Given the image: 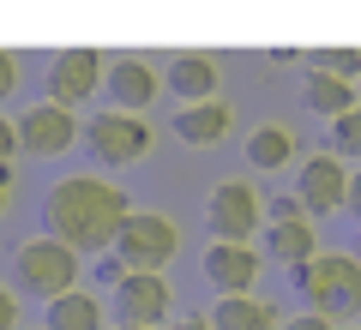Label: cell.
<instances>
[{
  "label": "cell",
  "instance_id": "cell-8",
  "mask_svg": "<svg viewBox=\"0 0 361 330\" xmlns=\"http://www.w3.org/2000/svg\"><path fill=\"white\" fill-rule=\"evenodd\" d=\"M90 151L103 156V163L127 168V163H139V156L151 151V127H145L139 115H121V108H109V115L90 120Z\"/></svg>",
  "mask_w": 361,
  "mask_h": 330
},
{
  "label": "cell",
  "instance_id": "cell-5",
  "mask_svg": "<svg viewBox=\"0 0 361 330\" xmlns=\"http://www.w3.org/2000/svg\"><path fill=\"white\" fill-rule=\"evenodd\" d=\"M115 312H121V324H133V330H157L175 312V288H169V277H157V270H127V277L115 282Z\"/></svg>",
  "mask_w": 361,
  "mask_h": 330
},
{
  "label": "cell",
  "instance_id": "cell-26",
  "mask_svg": "<svg viewBox=\"0 0 361 330\" xmlns=\"http://www.w3.org/2000/svg\"><path fill=\"white\" fill-rule=\"evenodd\" d=\"M0 330H18V294L0 282Z\"/></svg>",
  "mask_w": 361,
  "mask_h": 330
},
{
  "label": "cell",
  "instance_id": "cell-24",
  "mask_svg": "<svg viewBox=\"0 0 361 330\" xmlns=\"http://www.w3.org/2000/svg\"><path fill=\"white\" fill-rule=\"evenodd\" d=\"M13 90H18V54H6V49H0V102L13 96Z\"/></svg>",
  "mask_w": 361,
  "mask_h": 330
},
{
  "label": "cell",
  "instance_id": "cell-27",
  "mask_svg": "<svg viewBox=\"0 0 361 330\" xmlns=\"http://www.w3.org/2000/svg\"><path fill=\"white\" fill-rule=\"evenodd\" d=\"M169 330H217V324H211V318H175Z\"/></svg>",
  "mask_w": 361,
  "mask_h": 330
},
{
  "label": "cell",
  "instance_id": "cell-16",
  "mask_svg": "<svg viewBox=\"0 0 361 330\" xmlns=\"http://www.w3.org/2000/svg\"><path fill=\"white\" fill-rule=\"evenodd\" d=\"M265 258H277V265H307V258H319V241H313V222H271L265 229Z\"/></svg>",
  "mask_w": 361,
  "mask_h": 330
},
{
  "label": "cell",
  "instance_id": "cell-14",
  "mask_svg": "<svg viewBox=\"0 0 361 330\" xmlns=\"http://www.w3.org/2000/svg\"><path fill=\"white\" fill-rule=\"evenodd\" d=\"M229 120H235L229 102L211 96V102H187V108L175 115V132L187 144H223V139H229Z\"/></svg>",
  "mask_w": 361,
  "mask_h": 330
},
{
  "label": "cell",
  "instance_id": "cell-17",
  "mask_svg": "<svg viewBox=\"0 0 361 330\" xmlns=\"http://www.w3.org/2000/svg\"><path fill=\"white\" fill-rule=\"evenodd\" d=\"M42 330H103V300H97V294H85V288L61 294V300H49Z\"/></svg>",
  "mask_w": 361,
  "mask_h": 330
},
{
  "label": "cell",
  "instance_id": "cell-31",
  "mask_svg": "<svg viewBox=\"0 0 361 330\" xmlns=\"http://www.w3.org/2000/svg\"><path fill=\"white\" fill-rule=\"evenodd\" d=\"M115 330H133V324H115Z\"/></svg>",
  "mask_w": 361,
  "mask_h": 330
},
{
  "label": "cell",
  "instance_id": "cell-12",
  "mask_svg": "<svg viewBox=\"0 0 361 330\" xmlns=\"http://www.w3.org/2000/svg\"><path fill=\"white\" fill-rule=\"evenodd\" d=\"M295 198L307 204V216H325V210H337V204H349V168L337 163L331 151L307 156V168H301V180H295Z\"/></svg>",
  "mask_w": 361,
  "mask_h": 330
},
{
  "label": "cell",
  "instance_id": "cell-23",
  "mask_svg": "<svg viewBox=\"0 0 361 330\" xmlns=\"http://www.w3.org/2000/svg\"><path fill=\"white\" fill-rule=\"evenodd\" d=\"M265 216H271V222H307V204H301V198H271Z\"/></svg>",
  "mask_w": 361,
  "mask_h": 330
},
{
  "label": "cell",
  "instance_id": "cell-19",
  "mask_svg": "<svg viewBox=\"0 0 361 330\" xmlns=\"http://www.w3.org/2000/svg\"><path fill=\"white\" fill-rule=\"evenodd\" d=\"M289 156H295V132L289 127H253V139H247V163L253 168H283Z\"/></svg>",
  "mask_w": 361,
  "mask_h": 330
},
{
  "label": "cell",
  "instance_id": "cell-10",
  "mask_svg": "<svg viewBox=\"0 0 361 330\" xmlns=\"http://www.w3.org/2000/svg\"><path fill=\"white\" fill-rule=\"evenodd\" d=\"M157 90H163V72L145 54H115V66H109V96H115L121 115H145L157 102Z\"/></svg>",
  "mask_w": 361,
  "mask_h": 330
},
{
  "label": "cell",
  "instance_id": "cell-9",
  "mask_svg": "<svg viewBox=\"0 0 361 330\" xmlns=\"http://www.w3.org/2000/svg\"><path fill=\"white\" fill-rule=\"evenodd\" d=\"M73 139H78V115L61 108V102H37V108L18 115V144L30 156H61V151H73Z\"/></svg>",
  "mask_w": 361,
  "mask_h": 330
},
{
  "label": "cell",
  "instance_id": "cell-29",
  "mask_svg": "<svg viewBox=\"0 0 361 330\" xmlns=\"http://www.w3.org/2000/svg\"><path fill=\"white\" fill-rule=\"evenodd\" d=\"M0 210H6V174H0Z\"/></svg>",
  "mask_w": 361,
  "mask_h": 330
},
{
  "label": "cell",
  "instance_id": "cell-20",
  "mask_svg": "<svg viewBox=\"0 0 361 330\" xmlns=\"http://www.w3.org/2000/svg\"><path fill=\"white\" fill-rule=\"evenodd\" d=\"M331 156H361V108L331 120Z\"/></svg>",
  "mask_w": 361,
  "mask_h": 330
},
{
  "label": "cell",
  "instance_id": "cell-13",
  "mask_svg": "<svg viewBox=\"0 0 361 330\" xmlns=\"http://www.w3.org/2000/svg\"><path fill=\"white\" fill-rule=\"evenodd\" d=\"M163 84L175 90V96H187V102H211V96H217V84H223V61H217V54H205V49H180L175 61H169Z\"/></svg>",
  "mask_w": 361,
  "mask_h": 330
},
{
  "label": "cell",
  "instance_id": "cell-21",
  "mask_svg": "<svg viewBox=\"0 0 361 330\" xmlns=\"http://www.w3.org/2000/svg\"><path fill=\"white\" fill-rule=\"evenodd\" d=\"M313 66L319 72H337V78H361V49H319Z\"/></svg>",
  "mask_w": 361,
  "mask_h": 330
},
{
  "label": "cell",
  "instance_id": "cell-11",
  "mask_svg": "<svg viewBox=\"0 0 361 330\" xmlns=\"http://www.w3.org/2000/svg\"><path fill=\"white\" fill-rule=\"evenodd\" d=\"M205 282L229 300V294H253L259 288V253L253 246H229V241H211L205 246Z\"/></svg>",
  "mask_w": 361,
  "mask_h": 330
},
{
  "label": "cell",
  "instance_id": "cell-30",
  "mask_svg": "<svg viewBox=\"0 0 361 330\" xmlns=\"http://www.w3.org/2000/svg\"><path fill=\"white\" fill-rule=\"evenodd\" d=\"M355 258H361V241H355Z\"/></svg>",
  "mask_w": 361,
  "mask_h": 330
},
{
  "label": "cell",
  "instance_id": "cell-7",
  "mask_svg": "<svg viewBox=\"0 0 361 330\" xmlns=\"http://www.w3.org/2000/svg\"><path fill=\"white\" fill-rule=\"evenodd\" d=\"M103 84H109V61H103L97 49H66V54H54V66H49V102L78 108V102L97 96Z\"/></svg>",
  "mask_w": 361,
  "mask_h": 330
},
{
  "label": "cell",
  "instance_id": "cell-28",
  "mask_svg": "<svg viewBox=\"0 0 361 330\" xmlns=\"http://www.w3.org/2000/svg\"><path fill=\"white\" fill-rule=\"evenodd\" d=\"M349 210L361 216V168H355V174H349Z\"/></svg>",
  "mask_w": 361,
  "mask_h": 330
},
{
  "label": "cell",
  "instance_id": "cell-15",
  "mask_svg": "<svg viewBox=\"0 0 361 330\" xmlns=\"http://www.w3.org/2000/svg\"><path fill=\"white\" fill-rule=\"evenodd\" d=\"M211 324L217 330H283V318H277L271 300H259V294H229V300L211 306Z\"/></svg>",
  "mask_w": 361,
  "mask_h": 330
},
{
  "label": "cell",
  "instance_id": "cell-25",
  "mask_svg": "<svg viewBox=\"0 0 361 330\" xmlns=\"http://www.w3.org/2000/svg\"><path fill=\"white\" fill-rule=\"evenodd\" d=\"M283 330H337V318H325V312H295Z\"/></svg>",
  "mask_w": 361,
  "mask_h": 330
},
{
  "label": "cell",
  "instance_id": "cell-18",
  "mask_svg": "<svg viewBox=\"0 0 361 330\" xmlns=\"http://www.w3.org/2000/svg\"><path fill=\"white\" fill-rule=\"evenodd\" d=\"M307 108H313V115H325V120L349 115V108H355V84H349V78H337V72H319V66H313V72H307Z\"/></svg>",
  "mask_w": 361,
  "mask_h": 330
},
{
  "label": "cell",
  "instance_id": "cell-1",
  "mask_svg": "<svg viewBox=\"0 0 361 330\" xmlns=\"http://www.w3.org/2000/svg\"><path fill=\"white\" fill-rule=\"evenodd\" d=\"M127 216H133L127 192L109 186V180H90V174L61 180V186L49 192V204H42L49 234L61 246H73V253H103V246H115Z\"/></svg>",
  "mask_w": 361,
  "mask_h": 330
},
{
  "label": "cell",
  "instance_id": "cell-3",
  "mask_svg": "<svg viewBox=\"0 0 361 330\" xmlns=\"http://www.w3.org/2000/svg\"><path fill=\"white\" fill-rule=\"evenodd\" d=\"M121 270H157V277H169V265H175L180 253V229H175V216L163 210H133L127 222H121Z\"/></svg>",
  "mask_w": 361,
  "mask_h": 330
},
{
  "label": "cell",
  "instance_id": "cell-22",
  "mask_svg": "<svg viewBox=\"0 0 361 330\" xmlns=\"http://www.w3.org/2000/svg\"><path fill=\"white\" fill-rule=\"evenodd\" d=\"M13 156H18V120L0 115V174L13 180Z\"/></svg>",
  "mask_w": 361,
  "mask_h": 330
},
{
  "label": "cell",
  "instance_id": "cell-4",
  "mask_svg": "<svg viewBox=\"0 0 361 330\" xmlns=\"http://www.w3.org/2000/svg\"><path fill=\"white\" fill-rule=\"evenodd\" d=\"M13 265H18V288L25 294H37V300H61V294H73L78 288V253L73 246H61L54 234H42V241H25L13 253Z\"/></svg>",
  "mask_w": 361,
  "mask_h": 330
},
{
  "label": "cell",
  "instance_id": "cell-2",
  "mask_svg": "<svg viewBox=\"0 0 361 330\" xmlns=\"http://www.w3.org/2000/svg\"><path fill=\"white\" fill-rule=\"evenodd\" d=\"M295 288L313 312L349 318V312H361V258L355 253H319L295 270Z\"/></svg>",
  "mask_w": 361,
  "mask_h": 330
},
{
  "label": "cell",
  "instance_id": "cell-6",
  "mask_svg": "<svg viewBox=\"0 0 361 330\" xmlns=\"http://www.w3.org/2000/svg\"><path fill=\"white\" fill-rule=\"evenodd\" d=\"M205 222H211V241L247 246L259 234V192L247 186V180H223V186H211Z\"/></svg>",
  "mask_w": 361,
  "mask_h": 330
}]
</instances>
